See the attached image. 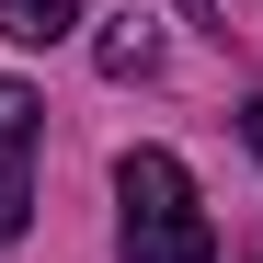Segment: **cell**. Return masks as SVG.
Segmentation results:
<instances>
[{"label":"cell","mask_w":263,"mask_h":263,"mask_svg":"<svg viewBox=\"0 0 263 263\" xmlns=\"http://www.w3.org/2000/svg\"><path fill=\"white\" fill-rule=\"evenodd\" d=\"M115 252L126 263H217V217L195 206V172L172 149L115 160Z\"/></svg>","instance_id":"cell-1"},{"label":"cell","mask_w":263,"mask_h":263,"mask_svg":"<svg viewBox=\"0 0 263 263\" xmlns=\"http://www.w3.org/2000/svg\"><path fill=\"white\" fill-rule=\"evenodd\" d=\"M92 58H103V80H149V69H160V34H149L138 12H115V23L92 34Z\"/></svg>","instance_id":"cell-3"},{"label":"cell","mask_w":263,"mask_h":263,"mask_svg":"<svg viewBox=\"0 0 263 263\" xmlns=\"http://www.w3.org/2000/svg\"><path fill=\"white\" fill-rule=\"evenodd\" d=\"M240 263H263V240H252V252H240Z\"/></svg>","instance_id":"cell-6"},{"label":"cell","mask_w":263,"mask_h":263,"mask_svg":"<svg viewBox=\"0 0 263 263\" xmlns=\"http://www.w3.org/2000/svg\"><path fill=\"white\" fill-rule=\"evenodd\" d=\"M240 138H252V160H263V92H252V103H240Z\"/></svg>","instance_id":"cell-5"},{"label":"cell","mask_w":263,"mask_h":263,"mask_svg":"<svg viewBox=\"0 0 263 263\" xmlns=\"http://www.w3.org/2000/svg\"><path fill=\"white\" fill-rule=\"evenodd\" d=\"M0 34H12V46H69L80 0H0Z\"/></svg>","instance_id":"cell-4"},{"label":"cell","mask_w":263,"mask_h":263,"mask_svg":"<svg viewBox=\"0 0 263 263\" xmlns=\"http://www.w3.org/2000/svg\"><path fill=\"white\" fill-rule=\"evenodd\" d=\"M34 138H46V103L0 69V240L34 229Z\"/></svg>","instance_id":"cell-2"}]
</instances>
